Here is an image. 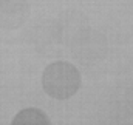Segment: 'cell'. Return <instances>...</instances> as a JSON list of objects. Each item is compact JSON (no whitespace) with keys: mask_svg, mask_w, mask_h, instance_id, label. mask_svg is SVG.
<instances>
[{"mask_svg":"<svg viewBox=\"0 0 133 125\" xmlns=\"http://www.w3.org/2000/svg\"><path fill=\"white\" fill-rule=\"evenodd\" d=\"M11 125H51V122L42 110L25 108L14 116Z\"/></svg>","mask_w":133,"mask_h":125,"instance_id":"3","label":"cell"},{"mask_svg":"<svg viewBox=\"0 0 133 125\" xmlns=\"http://www.w3.org/2000/svg\"><path fill=\"white\" fill-rule=\"evenodd\" d=\"M42 88L53 99H70L81 88V73L70 62H53L42 73Z\"/></svg>","mask_w":133,"mask_h":125,"instance_id":"1","label":"cell"},{"mask_svg":"<svg viewBox=\"0 0 133 125\" xmlns=\"http://www.w3.org/2000/svg\"><path fill=\"white\" fill-rule=\"evenodd\" d=\"M30 14L26 0H0V26L16 30L22 26Z\"/></svg>","mask_w":133,"mask_h":125,"instance_id":"2","label":"cell"}]
</instances>
